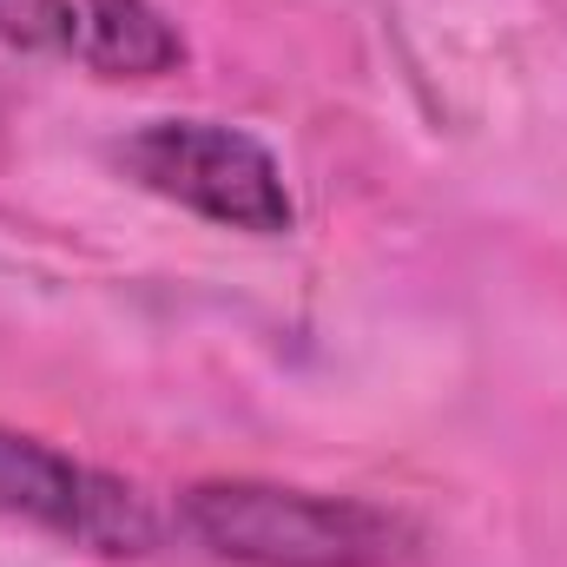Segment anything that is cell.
Segmentation results:
<instances>
[{"instance_id":"obj_3","label":"cell","mask_w":567,"mask_h":567,"mask_svg":"<svg viewBox=\"0 0 567 567\" xmlns=\"http://www.w3.org/2000/svg\"><path fill=\"white\" fill-rule=\"evenodd\" d=\"M0 522L40 528L66 548L113 555V561H140L158 548V522L126 475L93 468L7 423H0Z\"/></svg>"},{"instance_id":"obj_2","label":"cell","mask_w":567,"mask_h":567,"mask_svg":"<svg viewBox=\"0 0 567 567\" xmlns=\"http://www.w3.org/2000/svg\"><path fill=\"white\" fill-rule=\"evenodd\" d=\"M120 165L140 192L218 225V231H245V238H290L297 231V198L284 185V165L245 126L145 120L120 140Z\"/></svg>"},{"instance_id":"obj_1","label":"cell","mask_w":567,"mask_h":567,"mask_svg":"<svg viewBox=\"0 0 567 567\" xmlns=\"http://www.w3.org/2000/svg\"><path fill=\"white\" fill-rule=\"evenodd\" d=\"M172 522L192 548L231 567H410L423 548L416 522L383 502L265 475L192 482Z\"/></svg>"},{"instance_id":"obj_5","label":"cell","mask_w":567,"mask_h":567,"mask_svg":"<svg viewBox=\"0 0 567 567\" xmlns=\"http://www.w3.org/2000/svg\"><path fill=\"white\" fill-rule=\"evenodd\" d=\"M0 47L33 53V60H73L80 0H0Z\"/></svg>"},{"instance_id":"obj_4","label":"cell","mask_w":567,"mask_h":567,"mask_svg":"<svg viewBox=\"0 0 567 567\" xmlns=\"http://www.w3.org/2000/svg\"><path fill=\"white\" fill-rule=\"evenodd\" d=\"M73 60L100 80H165L185 66V33L158 0H80Z\"/></svg>"}]
</instances>
